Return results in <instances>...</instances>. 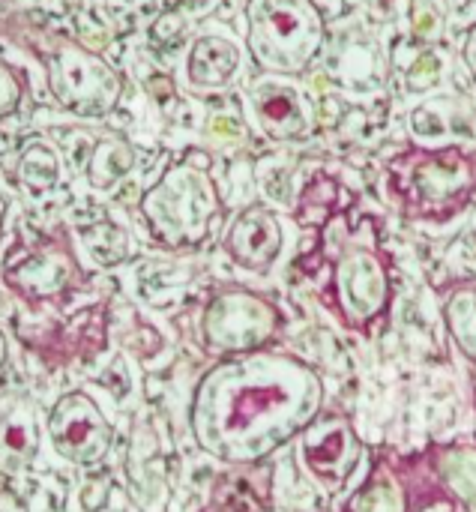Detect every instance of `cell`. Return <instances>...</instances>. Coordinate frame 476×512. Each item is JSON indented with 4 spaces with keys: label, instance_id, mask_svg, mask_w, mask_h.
I'll use <instances>...</instances> for the list:
<instances>
[{
    "label": "cell",
    "instance_id": "obj_19",
    "mask_svg": "<svg viewBox=\"0 0 476 512\" xmlns=\"http://www.w3.org/2000/svg\"><path fill=\"white\" fill-rule=\"evenodd\" d=\"M135 165V153L123 138H102L93 147V156L87 162V180L93 189H111L117 180H123Z\"/></svg>",
    "mask_w": 476,
    "mask_h": 512
},
{
    "label": "cell",
    "instance_id": "obj_2",
    "mask_svg": "<svg viewBox=\"0 0 476 512\" xmlns=\"http://www.w3.org/2000/svg\"><path fill=\"white\" fill-rule=\"evenodd\" d=\"M315 255L327 264L321 306L345 330L369 336L393 306V261L378 240L375 222L366 216L351 228L345 213H336L321 228Z\"/></svg>",
    "mask_w": 476,
    "mask_h": 512
},
{
    "label": "cell",
    "instance_id": "obj_3",
    "mask_svg": "<svg viewBox=\"0 0 476 512\" xmlns=\"http://www.w3.org/2000/svg\"><path fill=\"white\" fill-rule=\"evenodd\" d=\"M387 195L411 222L447 225L476 198V153L447 147H408L387 162Z\"/></svg>",
    "mask_w": 476,
    "mask_h": 512
},
{
    "label": "cell",
    "instance_id": "obj_28",
    "mask_svg": "<svg viewBox=\"0 0 476 512\" xmlns=\"http://www.w3.org/2000/svg\"><path fill=\"white\" fill-rule=\"evenodd\" d=\"M3 216H6V198L0 195V228H3Z\"/></svg>",
    "mask_w": 476,
    "mask_h": 512
},
{
    "label": "cell",
    "instance_id": "obj_12",
    "mask_svg": "<svg viewBox=\"0 0 476 512\" xmlns=\"http://www.w3.org/2000/svg\"><path fill=\"white\" fill-rule=\"evenodd\" d=\"M249 102L261 132L273 141H303L312 132V108L291 84L261 78L252 84Z\"/></svg>",
    "mask_w": 476,
    "mask_h": 512
},
{
    "label": "cell",
    "instance_id": "obj_15",
    "mask_svg": "<svg viewBox=\"0 0 476 512\" xmlns=\"http://www.w3.org/2000/svg\"><path fill=\"white\" fill-rule=\"evenodd\" d=\"M39 447V411L27 396H18L0 411V471L9 477L27 474L36 465Z\"/></svg>",
    "mask_w": 476,
    "mask_h": 512
},
{
    "label": "cell",
    "instance_id": "obj_17",
    "mask_svg": "<svg viewBox=\"0 0 476 512\" xmlns=\"http://www.w3.org/2000/svg\"><path fill=\"white\" fill-rule=\"evenodd\" d=\"M240 69V48L222 36H201L186 57V78L192 87H225Z\"/></svg>",
    "mask_w": 476,
    "mask_h": 512
},
{
    "label": "cell",
    "instance_id": "obj_8",
    "mask_svg": "<svg viewBox=\"0 0 476 512\" xmlns=\"http://www.w3.org/2000/svg\"><path fill=\"white\" fill-rule=\"evenodd\" d=\"M6 288L30 306H48L66 300L84 282L78 255L66 237H42L33 246L15 252L3 267Z\"/></svg>",
    "mask_w": 476,
    "mask_h": 512
},
{
    "label": "cell",
    "instance_id": "obj_22",
    "mask_svg": "<svg viewBox=\"0 0 476 512\" xmlns=\"http://www.w3.org/2000/svg\"><path fill=\"white\" fill-rule=\"evenodd\" d=\"M81 243L87 255L99 267H117L129 255V237L120 225L114 222H93L81 231Z\"/></svg>",
    "mask_w": 476,
    "mask_h": 512
},
{
    "label": "cell",
    "instance_id": "obj_7",
    "mask_svg": "<svg viewBox=\"0 0 476 512\" xmlns=\"http://www.w3.org/2000/svg\"><path fill=\"white\" fill-rule=\"evenodd\" d=\"M294 462L315 489L327 495L345 492L363 462V441L351 417L321 411L294 441Z\"/></svg>",
    "mask_w": 476,
    "mask_h": 512
},
{
    "label": "cell",
    "instance_id": "obj_18",
    "mask_svg": "<svg viewBox=\"0 0 476 512\" xmlns=\"http://www.w3.org/2000/svg\"><path fill=\"white\" fill-rule=\"evenodd\" d=\"M441 315L444 327L459 348V354L468 360L471 372H476V285L474 282H456L441 294Z\"/></svg>",
    "mask_w": 476,
    "mask_h": 512
},
{
    "label": "cell",
    "instance_id": "obj_25",
    "mask_svg": "<svg viewBox=\"0 0 476 512\" xmlns=\"http://www.w3.org/2000/svg\"><path fill=\"white\" fill-rule=\"evenodd\" d=\"M0 512H30V510H27V504H24L15 492L0 489Z\"/></svg>",
    "mask_w": 476,
    "mask_h": 512
},
{
    "label": "cell",
    "instance_id": "obj_13",
    "mask_svg": "<svg viewBox=\"0 0 476 512\" xmlns=\"http://www.w3.org/2000/svg\"><path fill=\"white\" fill-rule=\"evenodd\" d=\"M126 477H129V495L144 512H165L171 489L162 465L159 435L147 420H141L132 429L129 453H126Z\"/></svg>",
    "mask_w": 476,
    "mask_h": 512
},
{
    "label": "cell",
    "instance_id": "obj_9",
    "mask_svg": "<svg viewBox=\"0 0 476 512\" xmlns=\"http://www.w3.org/2000/svg\"><path fill=\"white\" fill-rule=\"evenodd\" d=\"M48 84L54 99L78 117H102L120 96V75L75 42H60L48 54Z\"/></svg>",
    "mask_w": 476,
    "mask_h": 512
},
{
    "label": "cell",
    "instance_id": "obj_16",
    "mask_svg": "<svg viewBox=\"0 0 476 512\" xmlns=\"http://www.w3.org/2000/svg\"><path fill=\"white\" fill-rule=\"evenodd\" d=\"M342 512H417V504L411 483L399 471V465L390 459H378L369 468L366 480L342 504Z\"/></svg>",
    "mask_w": 476,
    "mask_h": 512
},
{
    "label": "cell",
    "instance_id": "obj_21",
    "mask_svg": "<svg viewBox=\"0 0 476 512\" xmlns=\"http://www.w3.org/2000/svg\"><path fill=\"white\" fill-rule=\"evenodd\" d=\"M18 180L33 192V195H42L48 189L57 186L60 180V159L57 153L42 144V141H33L21 150V159H18Z\"/></svg>",
    "mask_w": 476,
    "mask_h": 512
},
{
    "label": "cell",
    "instance_id": "obj_24",
    "mask_svg": "<svg viewBox=\"0 0 476 512\" xmlns=\"http://www.w3.org/2000/svg\"><path fill=\"white\" fill-rule=\"evenodd\" d=\"M78 501H81V510L84 512L105 510V507H108V501H111V477L99 474V477L87 480V483L81 486V495H78Z\"/></svg>",
    "mask_w": 476,
    "mask_h": 512
},
{
    "label": "cell",
    "instance_id": "obj_11",
    "mask_svg": "<svg viewBox=\"0 0 476 512\" xmlns=\"http://www.w3.org/2000/svg\"><path fill=\"white\" fill-rule=\"evenodd\" d=\"M225 255L249 273H270L285 249V231L273 210L255 204L234 216L225 231Z\"/></svg>",
    "mask_w": 476,
    "mask_h": 512
},
{
    "label": "cell",
    "instance_id": "obj_6",
    "mask_svg": "<svg viewBox=\"0 0 476 512\" xmlns=\"http://www.w3.org/2000/svg\"><path fill=\"white\" fill-rule=\"evenodd\" d=\"M285 330V315L276 300L246 285H222L210 294L201 312V345L207 354L243 357L273 348Z\"/></svg>",
    "mask_w": 476,
    "mask_h": 512
},
{
    "label": "cell",
    "instance_id": "obj_14",
    "mask_svg": "<svg viewBox=\"0 0 476 512\" xmlns=\"http://www.w3.org/2000/svg\"><path fill=\"white\" fill-rule=\"evenodd\" d=\"M429 480L462 512H476V444L450 441L426 450Z\"/></svg>",
    "mask_w": 476,
    "mask_h": 512
},
{
    "label": "cell",
    "instance_id": "obj_23",
    "mask_svg": "<svg viewBox=\"0 0 476 512\" xmlns=\"http://www.w3.org/2000/svg\"><path fill=\"white\" fill-rule=\"evenodd\" d=\"M21 96H24V84H21L18 72L12 66L0 63V120L12 117L18 111Z\"/></svg>",
    "mask_w": 476,
    "mask_h": 512
},
{
    "label": "cell",
    "instance_id": "obj_20",
    "mask_svg": "<svg viewBox=\"0 0 476 512\" xmlns=\"http://www.w3.org/2000/svg\"><path fill=\"white\" fill-rule=\"evenodd\" d=\"M339 183L327 174H315L297 204V222L309 228H324L339 210Z\"/></svg>",
    "mask_w": 476,
    "mask_h": 512
},
{
    "label": "cell",
    "instance_id": "obj_10",
    "mask_svg": "<svg viewBox=\"0 0 476 512\" xmlns=\"http://www.w3.org/2000/svg\"><path fill=\"white\" fill-rule=\"evenodd\" d=\"M48 441L60 459L87 468L108 456L114 429L87 393L72 390L63 393L48 411Z\"/></svg>",
    "mask_w": 476,
    "mask_h": 512
},
{
    "label": "cell",
    "instance_id": "obj_1",
    "mask_svg": "<svg viewBox=\"0 0 476 512\" xmlns=\"http://www.w3.org/2000/svg\"><path fill=\"white\" fill-rule=\"evenodd\" d=\"M324 411V378L291 351L264 348L225 357L201 375L189 402V429L201 453L252 468L294 444Z\"/></svg>",
    "mask_w": 476,
    "mask_h": 512
},
{
    "label": "cell",
    "instance_id": "obj_4",
    "mask_svg": "<svg viewBox=\"0 0 476 512\" xmlns=\"http://www.w3.org/2000/svg\"><path fill=\"white\" fill-rule=\"evenodd\" d=\"M138 210L159 246L183 252L210 240L222 216V195L210 177V165L183 159L141 195Z\"/></svg>",
    "mask_w": 476,
    "mask_h": 512
},
{
    "label": "cell",
    "instance_id": "obj_27",
    "mask_svg": "<svg viewBox=\"0 0 476 512\" xmlns=\"http://www.w3.org/2000/svg\"><path fill=\"white\" fill-rule=\"evenodd\" d=\"M6 366H9V345H6V336H3V330H0V384H3V378H6Z\"/></svg>",
    "mask_w": 476,
    "mask_h": 512
},
{
    "label": "cell",
    "instance_id": "obj_5",
    "mask_svg": "<svg viewBox=\"0 0 476 512\" xmlns=\"http://www.w3.org/2000/svg\"><path fill=\"white\" fill-rule=\"evenodd\" d=\"M249 51L264 72L300 75L324 45V15L315 0H249Z\"/></svg>",
    "mask_w": 476,
    "mask_h": 512
},
{
    "label": "cell",
    "instance_id": "obj_26",
    "mask_svg": "<svg viewBox=\"0 0 476 512\" xmlns=\"http://www.w3.org/2000/svg\"><path fill=\"white\" fill-rule=\"evenodd\" d=\"M462 57H465V63H468V69H471V75H474V81H476V24H474V27H471L468 39H465Z\"/></svg>",
    "mask_w": 476,
    "mask_h": 512
}]
</instances>
